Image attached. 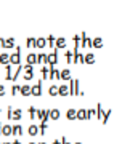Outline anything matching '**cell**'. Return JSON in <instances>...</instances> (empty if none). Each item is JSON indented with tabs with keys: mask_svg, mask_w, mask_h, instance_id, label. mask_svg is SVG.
<instances>
[{
	"mask_svg": "<svg viewBox=\"0 0 130 144\" xmlns=\"http://www.w3.org/2000/svg\"><path fill=\"white\" fill-rule=\"evenodd\" d=\"M10 64L11 66H20L21 64V46H18L16 48V53H13V54H10Z\"/></svg>",
	"mask_w": 130,
	"mask_h": 144,
	"instance_id": "cell-1",
	"label": "cell"
},
{
	"mask_svg": "<svg viewBox=\"0 0 130 144\" xmlns=\"http://www.w3.org/2000/svg\"><path fill=\"white\" fill-rule=\"evenodd\" d=\"M56 63H58V50L55 48L53 53H50L48 58H47V64L51 66V67H55V64H56Z\"/></svg>",
	"mask_w": 130,
	"mask_h": 144,
	"instance_id": "cell-2",
	"label": "cell"
},
{
	"mask_svg": "<svg viewBox=\"0 0 130 144\" xmlns=\"http://www.w3.org/2000/svg\"><path fill=\"white\" fill-rule=\"evenodd\" d=\"M80 46L82 48H92V38L90 37H87V34L85 32H82L80 34Z\"/></svg>",
	"mask_w": 130,
	"mask_h": 144,
	"instance_id": "cell-3",
	"label": "cell"
},
{
	"mask_svg": "<svg viewBox=\"0 0 130 144\" xmlns=\"http://www.w3.org/2000/svg\"><path fill=\"white\" fill-rule=\"evenodd\" d=\"M72 56H74V64H83V54L79 51V48H74Z\"/></svg>",
	"mask_w": 130,
	"mask_h": 144,
	"instance_id": "cell-4",
	"label": "cell"
},
{
	"mask_svg": "<svg viewBox=\"0 0 130 144\" xmlns=\"http://www.w3.org/2000/svg\"><path fill=\"white\" fill-rule=\"evenodd\" d=\"M31 94L32 96H40L42 94V80H39L34 86H31Z\"/></svg>",
	"mask_w": 130,
	"mask_h": 144,
	"instance_id": "cell-5",
	"label": "cell"
},
{
	"mask_svg": "<svg viewBox=\"0 0 130 144\" xmlns=\"http://www.w3.org/2000/svg\"><path fill=\"white\" fill-rule=\"evenodd\" d=\"M74 94H77V96H83V91L80 90V82L79 79H74V88H72Z\"/></svg>",
	"mask_w": 130,
	"mask_h": 144,
	"instance_id": "cell-6",
	"label": "cell"
},
{
	"mask_svg": "<svg viewBox=\"0 0 130 144\" xmlns=\"http://www.w3.org/2000/svg\"><path fill=\"white\" fill-rule=\"evenodd\" d=\"M60 117H61L60 109H51V111H48V119H51V120H60Z\"/></svg>",
	"mask_w": 130,
	"mask_h": 144,
	"instance_id": "cell-7",
	"label": "cell"
},
{
	"mask_svg": "<svg viewBox=\"0 0 130 144\" xmlns=\"http://www.w3.org/2000/svg\"><path fill=\"white\" fill-rule=\"evenodd\" d=\"M26 64H29V66L37 64V54H35V53H29V54H27V58H26Z\"/></svg>",
	"mask_w": 130,
	"mask_h": 144,
	"instance_id": "cell-8",
	"label": "cell"
},
{
	"mask_svg": "<svg viewBox=\"0 0 130 144\" xmlns=\"http://www.w3.org/2000/svg\"><path fill=\"white\" fill-rule=\"evenodd\" d=\"M34 46H35V48H45V46H47V40H45L43 37H39V38H35V42H34Z\"/></svg>",
	"mask_w": 130,
	"mask_h": 144,
	"instance_id": "cell-9",
	"label": "cell"
},
{
	"mask_svg": "<svg viewBox=\"0 0 130 144\" xmlns=\"http://www.w3.org/2000/svg\"><path fill=\"white\" fill-rule=\"evenodd\" d=\"M93 63H95V54L93 53L83 54V64H93Z\"/></svg>",
	"mask_w": 130,
	"mask_h": 144,
	"instance_id": "cell-10",
	"label": "cell"
},
{
	"mask_svg": "<svg viewBox=\"0 0 130 144\" xmlns=\"http://www.w3.org/2000/svg\"><path fill=\"white\" fill-rule=\"evenodd\" d=\"M76 119H77V120H87V109H79V111H76Z\"/></svg>",
	"mask_w": 130,
	"mask_h": 144,
	"instance_id": "cell-11",
	"label": "cell"
},
{
	"mask_svg": "<svg viewBox=\"0 0 130 144\" xmlns=\"http://www.w3.org/2000/svg\"><path fill=\"white\" fill-rule=\"evenodd\" d=\"M55 42H56V50H61V48H66V38H64V37L55 38Z\"/></svg>",
	"mask_w": 130,
	"mask_h": 144,
	"instance_id": "cell-12",
	"label": "cell"
},
{
	"mask_svg": "<svg viewBox=\"0 0 130 144\" xmlns=\"http://www.w3.org/2000/svg\"><path fill=\"white\" fill-rule=\"evenodd\" d=\"M95 114H96V119H98V120H100V119H103L105 111H103V104H101V102H98V104H96V111H95Z\"/></svg>",
	"mask_w": 130,
	"mask_h": 144,
	"instance_id": "cell-13",
	"label": "cell"
},
{
	"mask_svg": "<svg viewBox=\"0 0 130 144\" xmlns=\"http://www.w3.org/2000/svg\"><path fill=\"white\" fill-rule=\"evenodd\" d=\"M48 69H50L48 79H51V80H53V79H58V80H60V71H56V69H55V67H51V66L48 67Z\"/></svg>",
	"mask_w": 130,
	"mask_h": 144,
	"instance_id": "cell-14",
	"label": "cell"
},
{
	"mask_svg": "<svg viewBox=\"0 0 130 144\" xmlns=\"http://www.w3.org/2000/svg\"><path fill=\"white\" fill-rule=\"evenodd\" d=\"M0 134H3V136H10V134H11V127H10V125H2Z\"/></svg>",
	"mask_w": 130,
	"mask_h": 144,
	"instance_id": "cell-15",
	"label": "cell"
},
{
	"mask_svg": "<svg viewBox=\"0 0 130 144\" xmlns=\"http://www.w3.org/2000/svg\"><path fill=\"white\" fill-rule=\"evenodd\" d=\"M71 79V71L69 69H63L60 72V80H69Z\"/></svg>",
	"mask_w": 130,
	"mask_h": 144,
	"instance_id": "cell-16",
	"label": "cell"
},
{
	"mask_svg": "<svg viewBox=\"0 0 130 144\" xmlns=\"http://www.w3.org/2000/svg\"><path fill=\"white\" fill-rule=\"evenodd\" d=\"M47 58H48L47 53H39L37 54V64H47Z\"/></svg>",
	"mask_w": 130,
	"mask_h": 144,
	"instance_id": "cell-17",
	"label": "cell"
},
{
	"mask_svg": "<svg viewBox=\"0 0 130 144\" xmlns=\"http://www.w3.org/2000/svg\"><path fill=\"white\" fill-rule=\"evenodd\" d=\"M11 134L23 136V127H21V125H15V127H11Z\"/></svg>",
	"mask_w": 130,
	"mask_h": 144,
	"instance_id": "cell-18",
	"label": "cell"
},
{
	"mask_svg": "<svg viewBox=\"0 0 130 144\" xmlns=\"http://www.w3.org/2000/svg\"><path fill=\"white\" fill-rule=\"evenodd\" d=\"M58 94H61V96H68V94H69V86H68V85H61V86H58Z\"/></svg>",
	"mask_w": 130,
	"mask_h": 144,
	"instance_id": "cell-19",
	"label": "cell"
},
{
	"mask_svg": "<svg viewBox=\"0 0 130 144\" xmlns=\"http://www.w3.org/2000/svg\"><path fill=\"white\" fill-rule=\"evenodd\" d=\"M21 117H23V111L21 109H13L11 120H21Z\"/></svg>",
	"mask_w": 130,
	"mask_h": 144,
	"instance_id": "cell-20",
	"label": "cell"
},
{
	"mask_svg": "<svg viewBox=\"0 0 130 144\" xmlns=\"http://www.w3.org/2000/svg\"><path fill=\"white\" fill-rule=\"evenodd\" d=\"M92 46H93V48H101V46H103V38H101V37L93 38V40H92Z\"/></svg>",
	"mask_w": 130,
	"mask_h": 144,
	"instance_id": "cell-21",
	"label": "cell"
},
{
	"mask_svg": "<svg viewBox=\"0 0 130 144\" xmlns=\"http://www.w3.org/2000/svg\"><path fill=\"white\" fill-rule=\"evenodd\" d=\"M20 93H21L23 96H29V94H31V86H29V85H23V86H20Z\"/></svg>",
	"mask_w": 130,
	"mask_h": 144,
	"instance_id": "cell-22",
	"label": "cell"
},
{
	"mask_svg": "<svg viewBox=\"0 0 130 144\" xmlns=\"http://www.w3.org/2000/svg\"><path fill=\"white\" fill-rule=\"evenodd\" d=\"M0 63H2V64H10V54H6V53H2V54H0Z\"/></svg>",
	"mask_w": 130,
	"mask_h": 144,
	"instance_id": "cell-23",
	"label": "cell"
},
{
	"mask_svg": "<svg viewBox=\"0 0 130 144\" xmlns=\"http://www.w3.org/2000/svg\"><path fill=\"white\" fill-rule=\"evenodd\" d=\"M2 46H5V48H13V46H15V38L10 37L8 40H3V45H2Z\"/></svg>",
	"mask_w": 130,
	"mask_h": 144,
	"instance_id": "cell-24",
	"label": "cell"
},
{
	"mask_svg": "<svg viewBox=\"0 0 130 144\" xmlns=\"http://www.w3.org/2000/svg\"><path fill=\"white\" fill-rule=\"evenodd\" d=\"M27 131H29L31 136H35V134H39V127H37V125H31V127L27 128Z\"/></svg>",
	"mask_w": 130,
	"mask_h": 144,
	"instance_id": "cell-25",
	"label": "cell"
},
{
	"mask_svg": "<svg viewBox=\"0 0 130 144\" xmlns=\"http://www.w3.org/2000/svg\"><path fill=\"white\" fill-rule=\"evenodd\" d=\"M111 112H113V111H111V109H108V111H105V115H103V119H101V122H103L105 125L108 123V120H109V117H111Z\"/></svg>",
	"mask_w": 130,
	"mask_h": 144,
	"instance_id": "cell-26",
	"label": "cell"
},
{
	"mask_svg": "<svg viewBox=\"0 0 130 144\" xmlns=\"http://www.w3.org/2000/svg\"><path fill=\"white\" fill-rule=\"evenodd\" d=\"M5 71H6V75H5V80H11V64H6V67H5Z\"/></svg>",
	"mask_w": 130,
	"mask_h": 144,
	"instance_id": "cell-27",
	"label": "cell"
},
{
	"mask_svg": "<svg viewBox=\"0 0 130 144\" xmlns=\"http://www.w3.org/2000/svg\"><path fill=\"white\" fill-rule=\"evenodd\" d=\"M48 94H50V96H58V86L51 85L50 88H48Z\"/></svg>",
	"mask_w": 130,
	"mask_h": 144,
	"instance_id": "cell-28",
	"label": "cell"
},
{
	"mask_svg": "<svg viewBox=\"0 0 130 144\" xmlns=\"http://www.w3.org/2000/svg\"><path fill=\"white\" fill-rule=\"evenodd\" d=\"M66 117H68V120H74V119H76V111H74V109H68Z\"/></svg>",
	"mask_w": 130,
	"mask_h": 144,
	"instance_id": "cell-29",
	"label": "cell"
},
{
	"mask_svg": "<svg viewBox=\"0 0 130 144\" xmlns=\"http://www.w3.org/2000/svg\"><path fill=\"white\" fill-rule=\"evenodd\" d=\"M23 69L26 71V74H27V75H34V67H32V66H29V64H26V66L23 67Z\"/></svg>",
	"mask_w": 130,
	"mask_h": 144,
	"instance_id": "cell-30",
	"label": "cell"
},
{
	"mask_svg": "<svg viewBox=\"0 0 130 144\" xmlns=\"http://www.w3.org/2000/svg\"><path fill=\"white\" fill-rule=\"evenodd\" d=\"M45 40H47V43H48L50 48L55 46V35H48V38H45Z\"/></svg>",
	"mask_w": 130,
	"mask_h": 144,
	"instance_id": "cell-31",
	"label": "cell"
},
{
	"mask_svg": "<svg viewBox=\"0 0 130 144\" xmlns=\"http://www.w3.org/2000/svg\"><path fill=\"white\" fill-rule=\"evenodd\" d=\"M34 42H35V38H34V37H29V38L26 40V46H27V48H32V46H34Z\"/></svg>",
	"mask_w": 130,
	"mask_h": 144,
	"instance_id": "cell-32",
	"label": "cell"
},
{
	"mask_svg": "<svg viewBox=\"0 0 130 144\" xmlns=\"http://www.w3.org/2000/svg\"><path fill=\"white\" fill-rule=\"evenodd\" d=\"M21 71H23V66L20 64V67H18V71L15 72V75H11V80H13V82H15V80L18 79V75H20V74H21Z\"/></svg>",
	"mask_w": 130,
	"mask_h": 144,
	"instance_id": "cell-33",
	"label": "cell"
},
{
	"mask_svg": "<svg viewBox=\"0 0 130 144\" xmlns=\"http://www.w3.org/2000/svg\"><path fill=\"white\" fill-rule=\"evenodd\" d=\"M39 130H40V134H45V133H47V130H48V125L42 122V125H40V128H39Z\"/></svg>",
	"mask_w": 130,
	"mask_h": 144,
	"instance_id": "cell-34",
	"label": "cell"
},
{
	"mask_svg": "<svg viewBox=\"0 0 130 144\" xmlns=\"http://www.w3.org/2000/svg\"><path fill=\"white\" fill-rule=\"evenodd\" d=\"M42 75H43L42 80H48V67H42Z\"/></svg>",
	"mask_w": 130,
	"mask_h": 144,
	"instance_id": "cell-35",
	"label": "cell"
},
{
	"mask_svg": "<svg viewBox=\"0 0 130 144\" xmlns=\"http://www.w3.org/2000/svg\"><path fill=\"white\" fill-rule=\"evenodd\" d=\"M66 63L68 64L72 63V51H66Z\"/></svg>",
	"mask_w": 130,
	"mask_h": 144,
	"instance_id": "cell-36",
	"label": "cell"
},
{
	"mask_svg": "<svg viewBox=\"0 0 130 144\" xmlns=\"http://www.w3.org/2000/svg\"><path fill=\"white\" fill-rule=\"evenodd\" d=\"M29 115H31L32 120L35 119V107H34V106H31V107H29Z\"/></svg>",
	"mask_w": 130,
	"mask_h": 144,
	"instance_id": "cell-37",
	"label": "cell"
},
{
	"mask_svg": "<svg viewBox=\"0 0 130 144\" xmlns=\"http://www.w3.org/2000/svg\"><path fill=\"white\" fill-rule=\"evenodd\" d=\"M93 115H95V109H88V111H87V120L92 119Z\"/></svg>",
	"mask_w": 130,
	"mask_h": 144,
	"instance_id": "cell-38",
	"label": "cell"
},
{
	"mask_svg": "<svg viewBox=\"0 0 130 144\" xmlns=\"http://www.w3.org/2000/svg\"><path fill=\"white\" fill-rule=\"evenodd\" d=\"M18 91H20V86H18V85H15L13 88H11V94H18Z\"/></svg>",
	"mask_w": 130,
	"mask_h": 144,
	"instance_id": "cell-39",
	"label": "cell"
},
{
	"mask_svg": "<svg viewBox=\"0 0 130 144\" xmlns=\"http://www.w3.org/2000/svg\"><path fill=\"white\" fill-rule=\"evenodd\" d=\"M11 114H13V107L11 106H8V112H6V115H8V119L11 120Z\"/></svg>",
	"mask_w": 130,
	"mask_h": 144,
	"instance_id": "cell-40",
	"label": "cell"
},
{
	"mask_svg": "<svg viewBox=\"0 0 130 144\" xmlns=\"http://www.w3.org/2000/svg\"><path fill=\"white\" fill-rule=\"evenodd\" d=\"M3 94H5V86L0 85V96H3Z\"/></svg>",
	"mask_w": 130,
	"mask_h": 144,
	"instance_id": "cell-41",
	"label": "cell"
},
{
	"mask_svg": "<svg viewBox=\"0 0 130 144\" xmlns=\"http://www.w3.org/2000/svg\"><path fill=\"white\" fill-rule=\"evenodd\" d=\"M61 144H71V142H68L66 136H63V138H61Z\"/></svg>",
	"mask_w": 130,
	"mask_h": 144,
	"instance_id": "cell-42",
	"label": "cell"
},
{
	"mask_svg": "<svg viewBox=\"0 0 130 144\" xmlns=\"http://www.w3.org/2000/svg\"><path fill=\"white\" fill-rule=\"evenodd\" d=\"M32 77H34V75H27V74H26V75H24V80H32Z\"/></svg>",
	"mask_w": 130,
	"mask_h": 144,
	"instance_id": "cell-43",
	"label": "cell"
},
{
	"mask_svg": "<svg viewBox=\"0 0 130 144\" xmlns=\"http://www.w3.org/2000/svg\"><path fill=\"white\" fill-rule=\"evenodd\" d=\"M53 144H61V141H60V139H55V141H53Z\"/></svg>",
	"mask_w": 130,
	"mask_h": 144,
	"instance_id": "cell-44",
	"label": "cell"
},
{
	"mask_svg": "<svg viewBox=\"0 0 130 144\" xmlns=\"http://www.w3.org/2000/svg\"><path fill=\"white\" fill-rule=\"evenodd\" d=\"M11 144H21V142H20V141H15V142H11Z\"/></svg>",
	"mask_w": 130,
	"mask_h": 144,
	"instance_id": "cell-45",
	"label": "cell"
},
{
	"mask_svg": "<svg viewBox=\"0 0 130 144\" xmlns=\"http://www.w3.org/2000/svg\"><path fill=\"white\" fill-rule=\"evenodd\" d=\"M39 144H47V142H39Z\"/></svg>",
	"mask_w": 130,
	"mask_h": 144,
	"instance_id": "cell-46",
	"label": "cell"
},
{
	"mask_svg": "<svg viewBox=\"0 0 130 144\" xmlns=\"http://www.w3.org/2000/svg\"><path fill=\"white\" fill-rule=\"evenodd\" d=\"M2 144H10V142H2Z\"/></svg>",
	"mask_w": 130,
	"mask_h": 144,
	"instance_id": "cell-47",
	"label": "cell"
},
{
	"mask_svg": "<svg viewBox=\"0 0 130 144\" xmlns=\"http://www.w3.org/2000/svg\"><path fill=\"white\" fill-rule=\"evenodd\" d=\"M74 144H82V142H74Z\"/></svg>",
	"mask_w": 130,
	"mask_h": 144,
	"instance_id": "cell-48",
	"label": "cell"
},
{
	"mask_svg": "<svg viewBox=\"0 0 130 144\" xmlns=\"http://www.w3.org/2000/svg\"><path fill=\"white\" fill-rule=\"evenodd\" d=\"M29 144H35V142H29Z\"/></svg>",
	"mask_w": 130,
	"mask_h": 144,
	"instance_id": "cell-49",
	"label": "cell"
},
{
	"mask_svg": "<svg viewBox=\"0 0 130 144\" xmlns=\"http://www.w3.org/2000/svg\"><path fill=\"white\" fill-rule=\"evenodd\" d=\"M0 144H2V142H0Z\"/></svg>",
	"mask_w": 130,
	"mask_h": 144,
	"instance_id": "cell-50",
	"label": "cell"
}]
</instances>
